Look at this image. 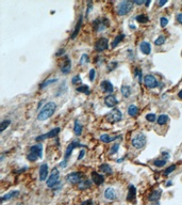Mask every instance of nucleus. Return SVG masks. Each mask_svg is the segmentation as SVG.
<instances>
[{
	"label": "nucleus",
	"mask_w": 182,
	"mask_h": 205,
	"mask_svg": "<svg viewBox=\"0 0 182 205\" xmlns=\"http://www.w3.org/2000/svg\"><path fill=\"white\" fill-rule=\"evenodd\" d=\"M151 205H160V203H159L158 201H157V202H153V203H152Z\"/></svg>",
	"instance_id": "nucleus-55"
},
{
	"label": "nucleus",
	"mask_w": 182,
	"mask_h": 205,
	"mask_svg": "<svg viewBox=\"0 0 182 205\" xmlns=\"http://www.w3.org/2000/svg\"><path fill=\"white\" fill-rule=\"evenodd\" d=\"M63 53H65V50H64V49H61V50H59V53H56V57L62 56V55H63Z\"/></svg>",
	"instance_id": "nucleus-52"
},
{
	"label": "nucleus",
	"mask_w": 182,
	"mask_h": 205,
	"mask_svg": "<svg viewBox=\"0 0 182 205\" xmlns=\"http://www.w3.org/2000/svg\"><path fill=\"white\" fill-rule=\"evenodd\" d=\"M77 92H80V93H84V94H89V86H80L77 88Z\"/></svg>",
	"instance_id": "nucleus-34"
},
{
	"label": "nucleus",
	"mask_w": 182,
	"mask_h": 205,
	"mask_svg": "<svg viewBox=\"0 0 182 205\" xmlns=\"http://www.w3.org/2000/svg\"><path fill=\"white\" fill-rule=\"evenodd\" d=\"M166 3H167V1H165V0H164V1H159V6H160V7H163V6H165Z\"/></svg>",
	"instance_id": "nucleus-53"
},
{
	"label": "nucleus",
	"mask_w": 182,
	"mask_h": 205,
	"mask_svg": "<svg viewBox=\"0 0 182 205\" xmlns=\"http://www.w3.org/2000/svg\"><path fill=\"white\" fill-rule=\"evenodd\" d=\"M167 186H169V185H172V182H167V184H166Z\"/></svg>",
	"instance_id": "nucleus-57"
},
{
	"label": "nucleus",
	"mask_w": 182,
	"mask_h": 205,
	"mask_svg": "<svg viewBox=\"0 0 182 205\" xmlns=\"http://www.w3.org/2000/svg\"><path fill=\"white\" fill-rule=\"evenodd\" d=\"M135 20L139 24H145V23H148L149 18L147 15H145V14H139V15L135 16Z\"/></svg>",
	"instance_id": "nucleus-31"
},
{
	"label": "nucleus",
	"mask_w": 182,
	"mask_h": 205,
	"mask_svg": "<svg viewBox=\"0 0 182 205\" xmlns=\"http://www.w3.org/2000/svg\"><path fill=\"white\" fill-rule=\"evenodd\" d=\"M65 179H66V181L69 183V184L75 185V184H79V183L82 181L83 174L81 172H71L69 173V174H67Z\"/></svg>",
	"instance_id": "nucleus-8"
},
{
	"label": "nucleus",
	"mask_w": 182,
	"mask_h": 205,
	"mask_svg": "<svg viewBox=\"0 0 182 205\" xmlns=\"http://www.w3.org/2000/svg\"><path fill=\"white\" fill-rule=\"evenodd\" d=\"M85 155V150H81L80 151V153H79V156H78V159L79 160H81V159L83 158V156Z\"/></svg>",
	"instance_id": "nucleus-50"
},
{
	"label": "nucleus",
	"mask_w": 182,
	"mask_h": 205,
	"mask_svg": "<svg viewBox=\"0 0 182 205\" xmlns=\"http://www.w3.org/2000/svg\"><path fill=\"white\" fill-rule=\"evenodd\" d=\"M56 109V104L54 102H47L46 105L40 110V112L37 114V120L38 121H46L49 118L53 116V113Z\"/></svg>",
	"instance_id": "nucleus-1"
},
{
	"label": "nucleus",
	"mask_w": 182,
	"mask_h": 205,
	"mask_svg": "<svg viewBox=\"0 0 182 205\" xmlns=\"http://www.w3.org/2000/svg\"><path fill=\"white\" fill-rule=\"evenodd\" d=\"M18 205H23V204H18Z\"/></svg>",
	"instance_id": "nucleus-58"
},
{
	"label": "nucleus",
	"mask_w": 182,
	"mask_h": 205,
	"mask_svg": "<svg viewBox=\"0 0 182 205\" xmlns=\"http://www.w3.org/2000/svg\"><path fill=\"white\" fill-rule=\"evenodd\" d=\"M92 181H93V183L95 185L99 186L104 182V177H103L102 174H99V173L96 172V171H93V172H92Z\"/></svg>",
	"instance_id": "nucleus-15"
},
{
	"label": "nucleus",
	"mask_w": 182,
	"mask_h": 205,
	"mask_svg": "<svg viewBox=\"0 0 182 205\" xmlns=\"http://www.w3.org/2000/svg\"><path fill=\"white\" fill-rule=\"evenodd\" d=\"M146 6H147V7H148V6H149V4H150V1H147V2H146Z\"/></svg>",
	"instance_id": "nucleus-56"
},
{
	"label": "nucleus",
	"mask_w": 182,
	"mask_h": 205,
	"mask_svg": "<svg viewBox=\"0 0 182 205\" xmlns=\"http://www.w3.org/2000/svg\"><path fill=\"white\" fill-rule=\"evenodd\" d=\"M100 88L102 90L103 92L106 93V94H112L113 91H114V86H113V83L109 80H103L101 81L100 83Z\"/></svg>",
	"instance_id": "nucleus-11"
},
{
	"label": "nucleus",
	"mask_w": 182,
	"mask_h": 205,
	"mask_svg": "<svg viewBox=\"0 0 182 205\" xmlns=\"http://www.w3.org/2000/svg\"><path fill=\"white\" fill-rule=\"evenodd\" d=\"M178 96H179V98H182V90H180V91H179Z\"/></svg>",
	"instance_id": "nucleus-54"
},
{
	"label": "nucleus",
	"mask_w": 182,
	"mask_h": 205,
	"mask_svg": "<svg viewBox=\"0 0 182 205\" xmlns=\"http://www.w3.org/2000/svg\"><path fill=\"white\" fill-rule=\"evenodd\" d=\"M116 66H117V62H112L111 63V64L109 65V72H111V71L114 70Z\"/></svg>",
	"instance_id": "nucleus-49"
},
{
	"label": "nucleus",
	"mask_w": 182,
	"mask_h": 205,
	"mask_svg": "<svg viewBox=\"0 0 182 205\" xmlns=\"http://www.w3.org/2000/svg\"><path fill=\"white\" fill-rule=\"evenodd\" d=\"M19 195V191L18 190H13V191H10L9 193H7V195H4L3 197H2V202H5L8 201V200H11V199H13L14 197H17V195Z\"/></svg>",
	"instance_id": "nucleus-25"
},
{
	"label": "nucleus",
	"mask_w": 182,
	"mask_h": 205,
	"mask_svg": "<svg viewBox=\"0 0 182 205\" xmlns=\"http://www.w3.org/2000/svg\"><path fill=\"white\" fill-rule=\"evenodd\" d=\"M131 144L136 150L143 149L146 144V136L144 134H137V135H135L132 138V140H131Z\"/></svg>",
	"instance_id": "nucleus-5"
},
{
	"label": "nucleus",
	"mask_w": 182,
	"mask_h": 205,
	"mask_svg": "<svg viewBox=\"0 0 182 205\" xmlns=\"http://www.w3.org/2000/svg\"><path fill=\"white\" fill-rule=\"evenodd\" d=\"M137 77V79H139V82H142L143 80V74H142V71L139 70V67L135 70V78Z\"/></svg>",
	"instance_id": "nucleus-42"
},
{
	"label": "nucleus",
	"mask_w": 182,
	"mask_h": 205,
	"mask_svg": "<svg viewBox=\"0 0 182 205\" xmlns=\"http://www.w3.org/2000/svg\"><path fill=\"white\" fill-rule=\"evenodd\" d=\"M100 171H102V172L106 173V174H111L112 173V168L110 167L108 163H102V165L99 167Z\"/></svg>",
	"instance_id": "nucleus-33"
},
{
	"label": "nucleus",
	"mask_w": 182,
	"mask_h": 205,
	"mask_svg": "<svg viewBox=\"0 0 182 205\" xmlns=\"http://www.w3.org/2000/svg\"><path fill=\"white\" fill-rule=\"evenodd\" d=\"M82 82V80H81V77H80V75H76V76L73 77V79H71V83L73 84H80V83Z\"/></svg>",
	"instance_id": "nucleus-41"
},
{
	"label": "nucleus",
	"mask_w": 182,
	"mask_h": 205,
	"mask_svg": "<svg viewBox=\"0 0 182 205\" xmlns=\"http://www.w3.org/2000/svg\"><path fill=\"white\" fill-rule=\"evenodd\" d=\"M175 170H176V165H172L170 167H168V168L166 169L165 172H164V174H165V175H169V174L174 172Z\"/></svg>",
	"instance_id": "nucleus-43"
},
{
	"label": "nucleus",
	"mask_w": 182,
	"mask_h": 205,
	"mask_svg": "<svg viewBox=\"0 0 182 205\" xmlns=\"http://www.w3.org/2000/svg\"><path fill=\"white\" fill-rule=\"evenodd\" d=\"M118 150H119V144H118V143H115V144L112 146L111 151H110V154H111V155H114V154H116V153H117V151H118Z\"/></svg>",
	"instance_id": "nucleus-44"
},
{
	"label": "nucleus",
	"mask_w": 182,
	"mask_h": 205,
	"mask_svg": "<svg viewBox=\"0 0 182 205\" xmlns=\"http://www.w3.org/2000/svg\"><path fill=\"white\" fill-rule=\"evenodd\" d=\"M84 144H81V143L79 142V141H73V142H71L70 144H68V146H67L66 149V152H65V155H64V159L63 161L61 162V167L62 168H65L67 165V160L69 159V157L71 156V153H73V149H76V148H84Z\"/></svg>",
	"instance_id": "nucleus-3"
},
{
	"label": "nucleus",
	"mask_w": 182,
	"mask_h": 205,
	"mask_svg": "<svg viewBox=\"0 0 182 205\" xmlns=\"http://www.w3.org/2000/svg\"><path fill=\"white\" fill-rule=\"evenodd\" d=\"M48 166L47 163H43L40 168V181L44 182V181H47V177H48Z\"/></svg>",
	"instance_id": "nucleus-16"
},
{
	"label": "nucleus",
	"mask_w": 182,
	"mask_h": 205,
	"mask_svg": "<svg viewBox=\"0 0 182 205\" xmlns=\"http://www.w3.org/2000/svg\"><path fill=\"white\" fill-rule=\"evenodd\" d=\"M166 41V37H164V35H160L158 39H156V41H155V45L156 46H161V45H163V44L165 43Z\"/></svg>",
	"instance_id": "nucleus-36"
},
{
	"label": "nucleus",
	"mask_w": 182,
	"mask_h": 205,
	"mask_svg": "<svg viewBox=\"0 0 182 205\" xmlns=\"http://www.w3.org/2000/svg\"><path fill=\"white\" fill-rule=\"evenodd\" d=\"M176 19H177V21H178L179 24H181L182 25V13L177 14V15H176Z\"/></svg>",
	"instance_id": "nucleus-47"
},
{
	"label": "nucleus",
	"mask_w": 182,
	"mask_h": 205,
	"mask_svg": "<svg viewBox=\"0 0 182 205\" xmlns=\"http://www.w3.org/2000/svg\"><path fill=\"white\" fill-rule=\"evenodd\" d=\"M30 152L36 154V155H38L40 158H42V157H43V145H42V144H35V145H32L31 148H30Z\"/></svg>",
	"instance_id": "nucleus-20"
},
{
	"label": "nucleus",
	"mask_w": 182,
	"mask_h": 205,
	"mask_svg": "<svg viewBox=\"0 0 182 205\" xmlns=\"http://www.w3.org/2000/svg\"><path fill=\"white\" fill-rule=\"evenodd\" d=\"M73 130H75V134L77 136H80L82 134V125L79 123L78 120H75V123H73Z\"/></svg>",
	"instance_id": "nucleus-27"
},
{
	"label": "nucleus",
	"mask_w": 182,
	"mask_h": 205,
	"mask_svg": "<svg viewBox=\"0 0 182 205\" xmlns=\"http://www.w3.org/2000/svg\"><path fill=\"white\" fill-rule=\"evenodd\" d=\"M59 177H60V171L59 169L54 167V168L51 170V173H50L49 177L46 181V184L49 188H53L56 187V185L59 183Z\"/></svg>",
	"instance_id": "nucleus-4"
},
{
	"label": "nucleus",
	"mask_w": 182,
	"mask_h": 205,
	"mask_svg": "<svg viewBox=\"0 0 182 205\" xmlns=\"http://www.w3.org/2000/svg\"><path fill=\"white\" fill-rule=\"evenodd\" d=\"M144 83H145V86L149 89H155L158 87L159 82H158V80L157 78L153 75H146L144 77Z\"/></svg>",
	"instance_id": "nucleus-10"
},
{
	"label": "nucleus",
	"mask_w": 182,
	"mask_h": 205,
	"mask_svg": "<svg viewBox=\"0 0 182 205\" xmlns=\"http://www.w3.org/2000/svg\"><path fill=\"white\" fill-rule=\"evenodd\" d=\"M134 3L137 4V6H141V4L145 3V1H144V0H135V1H134Z\"/></svg>",
	"instance_id": "nucleus-51"
},
{
	"label": "nucleus",
	"mask_w": 182,
	"mask_h": 205,
	"mask_svg": "<svg viewBox=\"0 0 182 205\" xmlns=\"http://www.w3.org/2000/svg\"><path fill=\"white\" fill-rule=\"evenodd\" d=\"M137 113H139V108L135 105H130L128 108V114L130 116H136Z\"/></svg>",
	"instance_id": "nucleus-30"
},
{
	"label": "nucleus",
	"mask_w": 182,
	"mask_h": 205,
	"mask_svg": "<svg viewBox=\"0 0 182 205\" xmlns=\"http://www.w3.org/2000/svg\"><path fill=\"white\" fill-rule=\"evenodd\" d=\"M70 69H71V61L68 57H65L63 60V64L61 65V72L66 75L70 73Z\"/></svg>",
	"instance_id": "nucleus-14"
},
{
	"label": "nucleus",
	"mask_w": 182,
	"mask_h": 205,
	"mask_svg": "<svg viewBox=\"0 0 182 205\" xmlns=\"http://www.w3.org/2000/svg\"><path fill=\"white\" fill-rule=\"evenodd\" d=\"M157 119H158V118L156 116V114H155V113H148V114L146 116V120H147L148 122H150V123L156 122Z\"/></svg>",
	"instance_id": "nucleus-38"
},
{
	"label": "nucleus",
	"mask_w": 182,
	"mask_h": 205,
	"mask_svg": "<svg viewBox=\"0 0 182 205\" xmlns=\"http://www.w3.org/2000/svg\"><path fill=\"white\" fill-rule=\"evenodd\" d=\"M109 48V41L106 37H100L95 44V50L98 53H102Z\"/></svg>",
	"instance_id": "nucleus-9"
},
{
	"label": "nucleus",
	"mask_w": 182,
	"mask_h": 205,
	"mask_svg": "<svg viewBox=\"0 0 182 205\" xmlns=\"http://www.w3.org/2000/svg\"><path fill=\"white\" fill-rule=\"evenodd\" d=\"M60 132H61V128H60V127H56V128H52L50 132H47V134H44V135H41V136H38V137H36L35 140H36L37 142H40V141H43V140H45V139L56 138V137H58Z\"/></svg>",
	"instance_id": "nucleus-7"
},
{
	"label": "nucleus",
	"mask_w": 182,
	"mask_h": 205,
	"mask_svg": "<svg viewBox=\"0 0 182 205\" xmlns=\"http://www.w3.org/2000/svg\"><path fill=\"white\" fill-rule=\"evenodd\" d=\"M82 19H83V17L80 16L79 17V20H78V23H77L76 27H75V30H73V34H71V37H70V39H71V40H75V39H76V37L78 35V33H79V31H80V28H81V26H82Z\"/></svg>",
	"instance_id": "nucleus-23"
},
{
	"label": "nucleus",
	"mask_w": 182,
	"mask_h": 205,
	"mask_svg": "<svg viewBox=\"0 0 182 205\" xmlns=\"http://www.w3.org/2000/svg\"><path fill=\"white\" fill-rule=\"evenodd\" d=\"M168 120H169L168 116H166V114H161V116L157 119V123H158L160 126H163V125H165L166 123L168 122Z\"/></svg>",
	"instance_id": "nucleus-28"
},
{
	"label": "nucleus",
	"mask_w": 182,
	"mask_h": 205,
	"mask_svg": "<svg viewBox=\"0 0 182 205\" xmlns=\"http://www.w3.org/2000/svg\"><path fill=\"white\" fill-rule=\"evenodd\" d=\"M104 104H106V107H109V108H113V107H115L117 104H118V100L116 98L115 95H113V94H109V95H106L104 97Z\"/></svg>",
	"instance_id": "nucleus-13"
},
{
	"label": "nucleus",
	"mask_w": 182,
	"mask_h": 205,
	"mask_svg": "<svg viewBox=\"0 0 182 205\" xmlns=\"http://www.w3.org/2000/svg\"><path fill=\"white\" fill-rule=\"evenodd\" d=\"M92 6H93V3H92V1H89V2H87V9H86V15L85 16H87L89 13V11H91V9H92Z\"/></svg>",
	"instance_id": "nucleus-48"
},
{
	"label": "nucleus",
	"mask_w": 182,
	"mask_h": 205,
	"mask_svg": "<svg viewBox=\"0 0 182 205\" xmlns=\"http://www.w3.org/2000/svg\"><path fill=\"white\" fill-rule=\"evenodd\" d=\"M133 1H129V0H124L120 1L117 6V13L119 16H125L128 13H130L133 9Z\"/></svg>",
	"instance_id": "nucleus-2"
},
{
	"label": "nucleus",
	"mask_w": 182,
	"mask_h": 205,
	"mask_svg": "<svg viewBox=\"0 0 182 205\" xmlns=\"http://www.w3.org/2000/svg\"><path fill=\"white\" fill-rule=\"evenodd\" d=\"M120 137L122 136H115V137H111V136L109 135H101L100 136V140L102 141V142L104 143H110L112 142V141H114V140H117V139H120Z\"/></svg>",
	"instance_id": "nucleus-22"
},
{
	"label": "nucleus",
	"mask_w": 182,
	"mask_h": 205,
	"mask_svg": "<svg viewBox=\"0 0 182 205\" xmlns=\"http://www.w3.org/2000/svg\"><path fill=\"white\" fill-rule=\"evenodd\" d=\"M104 197H106V200H110V201H113L116 199V191L113 187H109V188L106 189L104 191Z\"/></svg>",
	"instance_id": "nucleus-17"
},
{
	"label": "nucleus",
	"mask_w": 182,
	"mask_h": 205,
	"mask_svg": "<svg viewBox=\"0 0 182 205\" xmlns=\"http://www.w3.org/2000/svg\"><path fill=\"white\" fill-rule=\"evenodd\" d=\"M92 183H93V181H89V179H82L79 184H77V186H78V188H79L80 190H85V189L91 188Z\"/></svg>",
	"instance_id": "nucleus-21"
},
{
	"label": "nucleus",
	"mask_w": 182,
	"mask_h": 205,
	"mask_svg": "<svg viewBox=\"0 0 182 205\" xmlns=\"http://www.w3.org/2000/svg\"><path fill=\"white\" fill-rule=\"evenodd\" d=\"M136 198V188L134 185H130L128 188V195H127V201H133Z\"/></svg>",
	"instance_id": "nucleus-18"
},
{
	"label": "nucleus",
	"mask_w": 182,
	"mask_h": 205,
	"mask_svg": "<svg viewBox=\"0 0 182 205\" xmlns=\"http://www.w3.org/2000/svg\"><path fill=\"white\" fill-rule=\"evenodd\" d=\"M58 81V79H47L45 80V81H43V82L40 84V89H45V88H47L48 86H51L52 83L56 82Z\"/></svg>",
	"instance_id": "nucleus-32"
},
{
	"label": "nucleus",
	"mask_w": 182,
	"mask_h": 205,
	"mask_svg": "<svg viewBox=\"0 0 182 205\" xmlns=\"http://www.w3.org/2000/svg\"><path fill=\"white\" fill-rule=\"evenodd\" d=\"M95 78H96V71H95V69H92L89 71V80L93 82Z\"/></svg>",
	"instance_id": "nucleus-45"
},
{
	"label": "nucleus",
	"mask_w": 182,
	"mask_h": 205,
	"mask_svg": "<svg viewBox=\"0 0 182 205\" xmlns=\"http://www.w3.org/2000/svg\"><path fill=\"white\" fill-rule=\"evenodd\" d=\"M120 92H122V94L124 95V97H129L130 94H131V88H130L129 86L124 84V86H122V88H120Z\"/></svg>",
	"instance_id": "nucleus-29"
},
{
	"label": "nucleus",
	"mask_w": 182,
	"mask_h": 205,
	"mask_svg": "<svg viewBox=\"0 0 182 205\" xmlns=\"http://www.w3.org/2000/svg\"><path fill=\"white\" fill-rule=\"evenodd\" d=\"M139 49H141V51H142L144 55H149V53H151V45H150V43L144 41V42H142L141 45H139Z\"/></svg>",
	"instance_id": "nucleus-19"
},
{
	"label": "nucleus",
	"mask_w": 182,
	"mask_h": 205,
	"mask_svg": "<svg viewBox=\"0 0 182 205\" xmlns=\"http://www.w3.org/2000/svg\"><path fill=\"white\" fill-rule=\"evenodd\" d=\"M87 62H89V55L87 53H83L82 56H81V59H80V64L84 65Z\"/></svg>",
	"instance_id": "nucleus-40"
},
{
	"label": "nucleus",
	"mask_w": 182,
	"mask_h": 205,
	"mask_svg": "<svg viewBox=\"0 0 182 205\" xmlns=\"http://www.w3.org/2000/svg\"><path fill=\"white\" fill-rule=\"evenodd\" d=\"M153 165L158 167V168H162V167H164L166 165V159H156L153 161Z\"/></svg>",
	"instance_id": "nucleus-37"
},
{
	"label": "nucleus",
	"mask_w": 182,
	"mask_h": 205,
	"mask_svg": "<svg viewBox=\"0 0 182 205\" xmlns=\"http://www.w3.org/2000/svg\"><path fill=\"white\" fill-rule=\"evenodd\" d=\"M161 195H162V191H161V190H155L151 195H149V200L151 202H157V201H159V199L161 198Z\"/></svg>",
	"instance_id": "nucleus-26"
},
{
	"label": "nucleus",
	"mask_w": 182,
	"mask_h": 205,
	"mask_svg": "<svg viewBox=\"0 0 182 205\" xmlns=\"http://www.w3.org/2000/svg\"><path fill=\"white\" fill-rule=\"evenodd\" d=\"M37 158H40L38 157V155H36V154H34V153H31L30 152L28 155H27V159L29 160V161H35Z\"/></svg>",
	"instance_id": "nucleus-39"
},
{
	"label": "nucleus",
	"mask_w": 182,
	"mask_h": 205,
	"mask_svg": "<svg viewBox=\"0 0 182 205\" xmlns=\"http://www.w3.org/2000/svg\"><path fill=\"white\" fill-rule=\"evenodd\" d=\"M108 19L106 18H102V19H96L93 23L94 28L96 31H101V30H104L108 27Z\"/></svg>",
	"instance_id": "nucleus-12"
},
{
	"label": "nucleus",
	"mask_w": 182,
	"mask_h": 205,
	"mask_svg": "<svg viewBox=\"0 0 182 205\" xmlns=\"http://www.w3.org/2000/svg\"><path fill=\"white\" fill-rule=\"evenodd\" d=\"M11 124V120H3L1 124H0V132H2L3 130H5L7 127H9V125Z\"/></svg>",
	"instance_id": "nucleus-35"
},
{
	"label": "nucleus",
	"mask_w": 182,
	"mask_h": 205,
	"mask_svg": "<svg viewBox=\"0 0 182 205\" xmlns=\"http://www.w3.org/2000/svg\"><path fill=\"white\" fill-rule=\"evenodd\" d=\"M167 24H168V19L166 18V17H161L160 18V25H161V27H166L167 26Z\"/></svg>",
	"instance_id": "nucleus-46"
},
{
	"label": "nucleus",
	"mask_w": 182,
	"mask_h": 205,
	"mask_svg": "<svg viewBox=\"0 0 182 205\" xmlns=\"http://www.w3.org/2000/svg\"><path fill=\"white\" fill-rule=\"evenodd\" d=\"M122 119H123V113H122V111L119 109H117V108H116V109H113L111 112H109L106 116V121L109 123H112V124L122 121Z\"/></svg>",
	"instance_id": "nucleus-6"
},
{
	"label": "nucleus",
	"mask_w": 182,
	"mask_h": 205,
	"mask_svg": "<svg viewBox=\"0 0 182 205\" xmlns=\"http://www.w3.org/2000/svg\"><path fill=\"white\" fill-rule=\"evenodd\" d=\"M125 39V34L124 33H120V34H118L117 37L113 40V42H112V44H111V46H112V48H116V47L118 46V44L119 43H122V41Z\"/></svg>",
	"instance_id": "nucleus-24"
}]
</instances>
